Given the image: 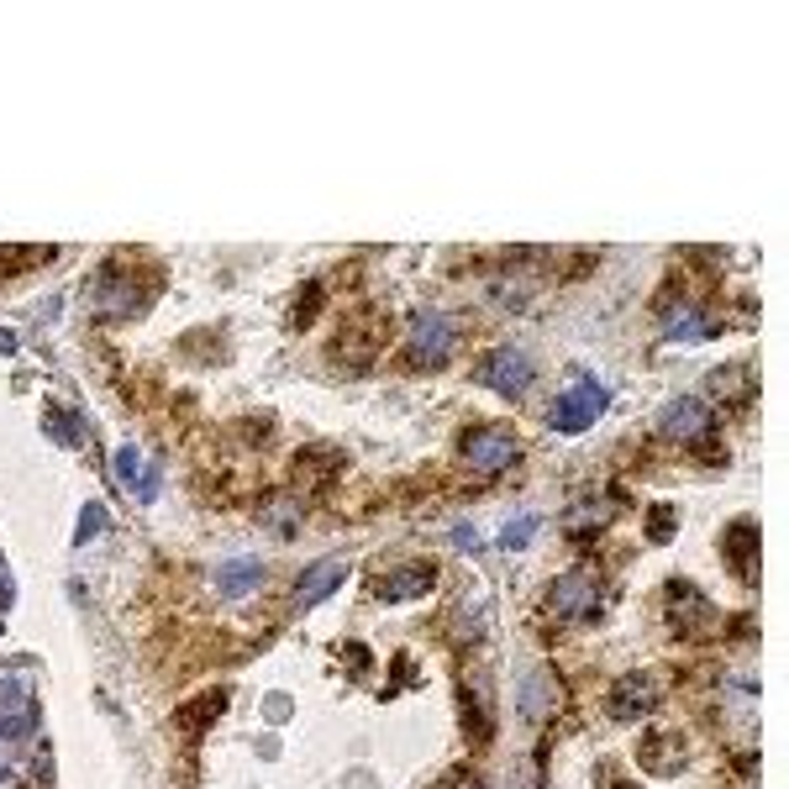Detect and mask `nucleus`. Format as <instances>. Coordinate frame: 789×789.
I'll return each instance as SVG.
<instances>
[{
	"label": "nucleus",
	"mask_w": 789,
	"mask_h": 789,
	"mask_svg": "<svg viewBox=\"0 0 789 789\" xmlns=\"http://www.w3.org/2000/svg\"><path fill=\"white\" fill-rule=\"evenodd\" d=\"M611 406V395H605V384L590 379V374H574V384L563 389L553 400V427L558 432H590L600 421V410Z\"/></svg>",
	"instance_id": "1"
},
{
	"label": "nucleus",
	"mask_w": 789,
	"mask_h": 789,
	"mask_svg": "<svg viewBox=\"0 0 789 789\" xmlns=\"http://www.w3.org/2000/svg\"><path fill=\"white\" fill-rule=\"evenodd\" d=\"M479 379L490 384V389H500L506 400H521V395L532 389L537 368H532V358H527L521 347H500V353H490V358H485V368H479Z\"/></svg>",
	"instance_id": "2"
},
{
	"label": "nucleus",
	"mask_w": 789,
	"mask_h": 789,
	"mask_svg": "<svg viewBox=\"0 0 789 789\" xmlns=\"http://www.w3.org/2000/svg\"><path fill=\"white\" fill-rule=\"evenodd\" d=\"M448 353H453V321L437 316V311H421L416 326H410V363L437 368V363H448Z\"/></svg>",
	"instance_id": "3"
},
{
	"label": "nucleus",
	"mask_w": 789,
	"mask_h": 789,
	"mask_svg": "<svg viewBox=\"0 0 789 789\" xmlns=\"http://www.w3.org/2000/svg\"><path fill=\"white\" fill-rule=\"evenodd\" d=\"M458 448H464V458L474 469H506V464H516V437L506 427H469Z\"/></svg>",
	"instance_id": "4"
},
{
	"label": "nucleus",
	"mask_w": 789,
	"mask_h": 789,
	"mask_svg": "<svg viewBox=\"0 0 789 789\" xmlns=\"http://www.w3.org/2000/svg\"><path fill=\"white\" fill-rule=\"evenodd\" d=\"M521 716L527 721H548V716H558V705H563V689H558L553 668H527V679H521Z\"/></svg>",
	"instance_id": "5"
},
{
	"label": "nucleus",
	"mask_w": 789,
	"mask_h": 789,
	"mask_svg": "<svg viewBox=\"0 0 789 789\" xmlns=\"http://www.w3.org/2000/svg\"><path fill=\"white\" fill-rule=\"evenodd\" d=\"M710 421H716V410L705 406V400H674L668 416H663V427L674 432V437H684V442H705Z\"/></svg>",
	"instance_id": "6"
},
{
	"label": "nucleus",
	"mask_w": 789,
	"mask_h": 789,
	"mask_svg": "<svg viewBox=\"0 0 789 789\" xmlns=\"http://www.w3.org/2000/svg\"><path fill=\"white\" fill-rule=\"evenodd\" d=\"M342 574H347V563H337V558H321V563H311L305 569V579H300V590H295V611H311L321 595H332L342 584Z\"/></svg>",
	"instance_id": "7"
},
{
	"label": "nucleus",
	"mask_w": 789,
	"mask_h": 789,
	"mask_svg": "<svg viewBox=\"0 0 789 789\" xmlns=\"http://www.w3.org/2000/svg\"><path fill=\"white\" fill-rule=\"evenodd\" d=\"M590 600H595V574H569L548 595V611L553 616H590Z\"/></svg>",
	"instance_id": "8"
},
{
	"label": "nucleus",
	"mask_w": 789,
	"mask_h": 789,
	"mask_svg": "<svg viewBox=\"0 0 789 789\" xmlns=\"http://www.w3.org/2000/svg\"><path fill=\"white\" fill-rule=\"evenodd\" d=\"M258 579H263V563H258V558H232V563L216 569V590L227 600H237V595H248V590H258Z\"/></svg>",
	"instance_id": "9"
},
{
	"label": "nucleus",
	"mask_w": 789,
	"mask_h": 789,
	"mask_svg": "<svg viewBox=\"0 0 789 789\" xmlns=\"http://www.w3.org/2000/svg\"><path fill=\"white\" fill-rule=\"evenodd\" d=\"M116 479H122V485H132V490H137V500H153V495H158V469H148L137 448H122V453H116Z\"/></svg>",
	"instance_id": "10"
},
{
	"label": "nucleus",
	"mask_w": 789,
	"mask_h": 789,
	"mask_svg": "<svg viewBox=\"0 0 789 789\" xmlns=\"http://www.w3.org/2000/svg\"><path fill=\"white\" fill-rule=\"evenodd\" d=\"M432 579H437V569L432 563H410V569H400V574L389 579V584H379V600H410V595H427Z\"/></svg>",
	"instance_id": "11"
},
{
	"label": "nucleus",
	"mask_w": 789,
	"mask_h": 789,
	"mask_svg": "<svg viewBox=\"0 0 789 789\" xmlns=\"http://www.w3.org/2000/svg\"><path fill=\"white\" fill-rule=\"evenodd\" d=\"M653 700H658L653 679H647V674H637V679H621V684H616V695H611V710H616V716H637V710H647Z\"/></svg>",
	"instance_id": "12"
},
{
	"label": "nucleus",
	"mask_w": 789,
	"mask_h": 789,
	"mask_svg": "<svg viewBox=\"0 0 789 789\" xmlns=\"http://www.w3.org/2000/svg\"><path fill=\"white\" fill-rule=\"evenodd\" d=\"M752 542H758V537H752V521H737V527L726 532V558H731V569L742 579L752 574Z\"/></svg>",
	"instance_id": "13"
},
{
	"label": "nucleus",
	"mask_w": 789,
	"mask_h": 789,
	"mask_svg": "<svg viewBox=\"0 0 789 789\" xmlns=\"http://www.w3.org/2000/svg\"><path fill=\"white\" fill-rule=\"evenodd\" d=\"M663 332H668V337H679V342H700V337H710L716 326H710V316H705V311H674Z\"/></svg>",
	"instance_id": "14"
},
{
	"label": "nucleus",
	"mask_w": 789,
	"mask_h": 789,
	"mask_svg": "<svg viewBox=\"0 0 789 789\" xmlns=\"http://www.w3.org/2000/svg\"><path fill=\"white\" fill-rule=\"evenodd\" d=\"M532 532H537V516H516L511 527L500 532V542H506V548H527V542H532Z\"/></svg>",
	"instance_id": "15"
},
{
	"label": "nucleus",
	"mask_w": 789,
	"mask_h": 789,
	"mask_svg": "<svg viewBox=\"0 0 789 789\" xmlns=\"http://www.w3.org/2000/svg\"><path fill=\"white\" fill-rule=\"evenodd\" d=\"M48 432H53L59 442H80V437H85V432L74 427V421H69V416H64L59 406H48Z\"/></svg>",
	"instance_id": "16"
},
{
	"label": "nucleus",
	"mask_w": 789,
	"mask_h": 789,
	"mask_svg": "<svg viewBox=\"0 0 789 789\" xmlns=\"http://www.w3.org/2000/svg\"><path fill=\"white\" fill-rule=\"evenodd\" d=\"M101 527H106V511H101V506L90 500V506H85V516H80V542H90V537L101 532Z\"/></svg>",
	"instance_id": "17"
},
{
	"label": "nucleus",
	"mask_w": 789,
	"mask_h": 789,
	"mask_svg": "<svg viewBox=\"0 0 789 789\" xmlns=\"http://www.w3.org/2000/svg\"><path fill=\"white\" fill-rule=\"evenodd\" d=\"M668 527H679V516L668 511V506H658V511L647 516V532H653V542H663V537H668Z\"/></svg>",
	"instance_id": "18"
},
{
	"label": "nucleus",
	"mask_w": 789,
	"mask_h": 789,
	"mask_svg": "<svg viewBox=\"0 0 789 789\" xmlns=\"http://www.w3.org/2000/svg\"><path fill=\"white\" fill-rule=\"evenodd\" d=\"M290 716V700L284 695H269V721H284Z\"/></svg>",
	"instance_id": "19"
},
{
	"label": "nucleus",
	"mask_w": 789,
	"mask_h": 789,
	"mask_svg": "<svg viewBox=\"0 0 789 789\" xmlns=\"http://www.w3.org/2000/svg\"><path fill=\"white\" fill-rule=\"evenodd\" d=\"M453 542H458V548H469V553H479V542H474V527H458V532H453Z\"/></svg>",
	"instance_id": "20"
},
{
	"label": "nucleus",
	"mask_w": 789,
	"mask_h": 789,
	"mask_svg": "<svg viewBox=\"0 0 789 789\" xmlns=\"http://www.w3.org/2000/svg\"><path fill=\"white\" fill-rule=\"evenodd\" d=\"M0 626H5V621H0Z\"/></svg>",
	"instance_id": "21"
}]
</instances>
